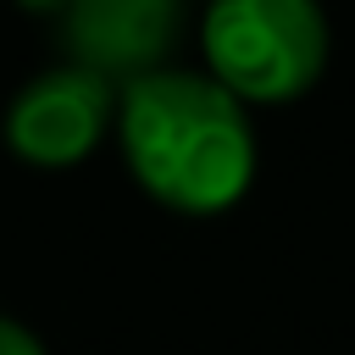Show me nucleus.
<instances>
[{
  "mask_svg": "<svg viewBox=\"0 0 355 355\" xmlns=\"http://www.w3.org/2000/svg\"><path fill=\"white\" fill-rule=\"evenodd\" d=\"M116 144L133 183L183 216H216L255 178L250 105L211 72L155 67L116 89Z\"/></svg>",
  "mask_w": 355,
  "mask_h": 355,
  "instance_id": "f257e3e1",
  "label": "nucleus"
},
{
  "mask_svg": "<svg viewBox=\"0 0 355 355\" xmlns=\"http://www.w3.org/2000/svg\"><path fill=\"white\" fill-rule=\"evenodd\" d=\"M322 0H205L200 55L205 72L244 105H288L327 67Z\"/></svg>",
  "mask_w": 355,
  "mask_h": 355,
  "instance_id": "f03ea898",
  "label": "nucleus"
},
{
  "mask_svg": "<svg viewBox=\"0 0 355 355\" xmlns=\"http://www.w3.org/2000/svg\"><path fill=\"white\" fill-rule=\"evenodd\" d=\"M116 128V83L67 61L33 72L6 105V144L28 166H78Z\"/></svg>",
  "mask_w": 355,
  "mask_h": 355,
  "instance_id": "7ed1b4c3",
  "label": "nucleus"
},
{
  "mask_svg": "<svg viewBox=\"0 0 355 355\" xmlns=\"http://www.w3.org/2000/svg\"><path fill=\"white\" fill-rule=\"evenodd\" d=\"M178 22H183L178 0H67L61 11L72 61L111 78L116 89L128 78L166 67Z\"/></svg>",
  "mask_w": 355,
  "mask_h": 355,
  "instance_id": "20e7f679",
  "label": "nucleus"
},
{
  "mask_svg": "<svg viewBox=\"0 0 355 355\" xmlns=\"http://www.w3.org/2000/svg\"><path fill=\"white\" fill-rule=\"evenodd\" d=\"M0 355H44V344L33 338V327H22V322L0 316Z\"/></svg>",
  "mask_w": 355,
  "mask_h": 355,
  "instance_id": "39448f33",
  "label": "nucleus"
},
{
  "mask_svg": "<svg viewBox=\"0 0 355 355\" xmlns=\"http://www.w3.org/2000/svg\"><path fill=\"white\" fill-rule=\"evenodd\" d=\"M22 11H67V0H17Z\"/></svg>",
  "mask_w": 355,
  "mask_h": 355,
  "instance_id": "423d86ee",
  "label": "nucleus"
}]
</instances>
